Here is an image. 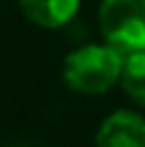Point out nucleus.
Masks as SVG:
<instances>
[{"label": "nucleus", "mask_w": 145, "mask_h": 147, "mask_svg": "<svg viewBox=\"0 0 145 147\" xmlns=\"http://www.w3.org/2000/svg\"><path fill=\"white\" fill-rule=\"evenodd\" d=\"M121 77V56L111 46H80L68 53L63 80L77 94H104Z\"/></svg>", "instance_id": "1"}, {"label": "nucleus", "mask_w": 145, "mask_h": 147, "mask_svg": "<svg viewBox=\"0 0 145 147\" xmlns=\"http://www.w3.org/2000/svg\"><path fill=\"white\" fill-rule=\"evenodd\" d=\"M121 87L136 104L145 106V48L121 56Z\"/></svg>", "instance_id": "5"}, {"label": "nucleus", "mask_w": 145, "mask_h": 147, "mask_svg": "<svg viewBox=\"0 0 145 147\" xmlns=\"http://www.w3.org/2000/svg\"><path fill=\"white\" fill-rule=\"evenodd\" d=\"M97 147H145V118L136 111H114L97 130Z\"/></svg>", "instance_id": "3"}, {"label": "nucleus", "mask_w": 145, "mask_h": 147, "mask_svg": "<svg viewBox=\"0 0 145 147\" xmlns=\"http://www.w3.org/2000/svg\"><path fill=\"white\" fill-rule=\"evenodd\" d=\"M99 32L119 56L145 48V0H102Z\"/></svg>", "instance_id": "2"}, {"label": "nucleus", "mask_w": 145, "mask_h": 147, "mask_svg": "<svg viewBox=\"0 0 145 147\" xmlns=\"http://www.w3.org/2000/svg\"><path fill=\"white\" fill-rule=\"evenodd\" d=\"M22 15L41 29H60L75 20L80 0H17Z\"/></svg>", "instance_id": "4"}]
</instances>
